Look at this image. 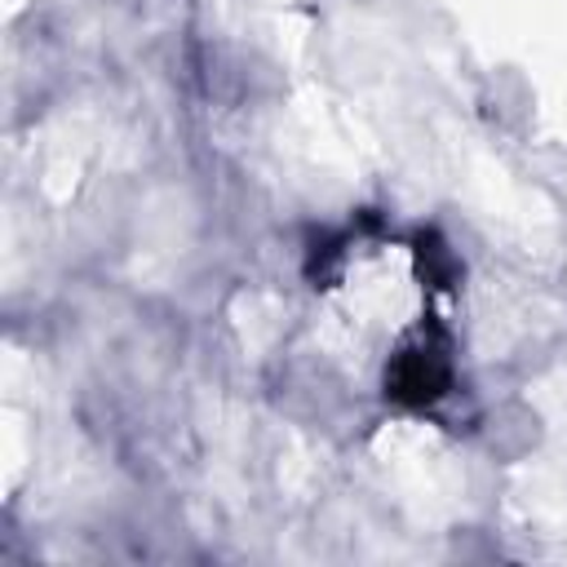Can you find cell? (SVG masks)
I'll use <instances>...</instances> for the list:
<instances>
[{
    "mask_svg": "<svg viewBox=\"0 0 567 567\" xmlns=\"http://www.w3.org/2000/svg\"><path fill=\"white\" fill-rule=\"evenodd\" d=\"M447 354L439 346H430L425 337L416 346H403L394 354V363L385 368V394L394 403H408V408H421V403H434L443 390H447Z\"/></svg>",
    "mask_w": 567,
    "mask_h": 567,
    "instance_id": "obj_1",
    "label": "cell"
}]
</instances>
